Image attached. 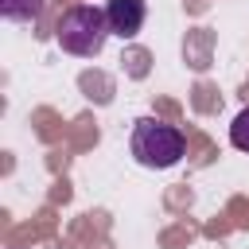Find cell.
I'll return each instance as SVG.
<instances>
[{
  "label": "cell",
  "instance_id": "6da1fadb",
  "mask_svg": "<svg viewBox=\"0 0 249 249\" xmlns=\"http://www.w3.org/2000/svg\"><path fill=\"white\" fill-rule=\"evenodd\" d=\"M109 16L105 8H93V4H78V8H66L54 23V43L66 51V54H78V58H93L101 54L105 39H109Z\"/></svg>",
  "mask_w": 249,
  "mask_h": 249
},
{
  "label": "cell",
  "instance_id": "7a4b0ae2",
  "mask_svg": "<svg viewBox=\"0 0 249 249\" xmlns=\"http://www.w3.org/2000/svg\"><path fill=\"white\" fill-rule=\"evenodd\" d=\"M128 148H132L136 163L163 171V167H175V163L183 160V152H187V136H183L175 124L160 121V117H140V121L132 124V140H128Z\"/></svg>",
  "mask_w": 249,
  "mask_h": 249
},
{
  "label": "cell",
  "instance_id": "3957f363",
  "mask_svg": "<svg viewBox=\"0 0 249 249\" xmlns=\"http://www.w3.org/2000/svg\"><path fill=\"white\" fill-rule=\"evenodd\" d=\"M105 16H109V31H113V35L132 39V35L144 27L148 4H144V0H109V4H105Z\"/></svg>",
  "mask_w": 249,
  "mask_h": 249
},
{
  "label": "cell",
  "instance_id": "277c9868",
  "mask_svg": "<svg viewBox=\"0 0 249 249\" xmlns=\"http://www.w3.org/2000/svg\"><path fill=\"white\" fill-rule=\"evenodd\" d=\"M0 16L12 23H35L43 16V0H0Z\"/></svg>",
  "mask_w": 249,
  "mask_h": 249
},
{
  "label": "cell",
  "instance_id": "5b68a950",
  "mask_svg": "<svg viewBox=\"0 0 249 249\" xmlns=\"http://www.w3.org/2000/svg\"><path fill=\"white\" fill-rule=\"evenodd\" d=\"M230 144H233L237 152H249V105L233 117V124H230Z\"/></svg>",
  "mask_w": 249,
  "mask_h": 249
}]
</instances>
